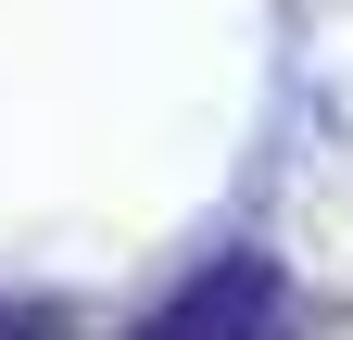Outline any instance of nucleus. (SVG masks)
<instances>
[{"instance_id":"nucleus-1","label":"nucleus","mask_w":353,"mask_h":340,"mask_svg":"<svg viewBox=\"0 0 353 340\" xmlns=\"http://www.w3.org/2000/svg\"><path fill=\"white\" fill-rule=\"evenodd\" d=\"M139 340H278V265H252V252L202 265V277L176 290V303H164Z\"/></svg>"},{"instance_id":"nucleus-2","label":"nucleus","mask_w":353,"mask_h":340,"mask_svg":"<svg viewBox=\"0 0 353 340\" xmlns=\"http://www.w3.org/2000/svg\"><path fill=\"white\" fill-rule=\"evenodd\" d=\"M0 340H63V315H51V303H13V315H0Z\"/></svg>"}]
</instances>
